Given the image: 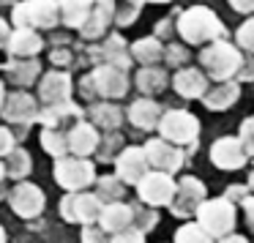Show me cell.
I'll return each instance as SVG.
<instances>
[{
  "mask_svg": "<svg viewBox=\"0 0 254 243\" xmlns=\"http://www.w3.org/2000/svg\"><path fill=\"white\" fill-rule=\"evenodd\" d=\"M175 30L186 44H194V47H205L216 39H224V33H227L219 14L208 6H191L186 11H181Z\"/></svg>",
  "mask_w": 254,
  "mask_h": 243,
  "instance_id": "1",
  "label": "cell"
},
{
  "mask_svg": "<svg viewBox=\"0 0 254 243\" xmlns=\"http://www.w3.org/2000/svg\"><path fill=\"white\" fill-rule=\"evenodd\" d=\"M241 99V82L238 79H219V82L202 93V104L208 107L210 112H227L230 107L238 104Z\"/></svg>",
  "mask_w": 254,
  "mask_h": 243,
  "instance_id": "12",
  "label": "cell"
},
{
  "mask_svg": "<svg viewBox=\"0 0 254 243\" xmlns=\"http://www.w3.org/2000/svg\"><path fill=\"white\" fill-rule=\"evenodd\" d=\"M96 197H107L110 199V202H115V199H121L123 197V181L121 178H101L99 181V194H96Z\"/></svg>",
  "mask_w": 254,
  "mask_h": 243,
  "instance_id": "33",
  "label": "cell"
},
{
  "mask_svg": "<svg viewBox=\"0 0 254 243\" xmlns=\"http://www.w3.org/2000/svg\"><path fill=\"white\" fill-rule=\"evenodd\" d=\"M6 39H8V25H6V19L0 17V47H6Z\"/></svg>",
  "mask_w": 254,
  "mask_h": 243,
  "instance_id": "46",
  "label": "cell"
},
{
  "mask_svg": "<svg viewBox=\"0 0 254 243\" xmlns=\"http://www.w3.org/2000/svg\"><path fill=\"white\" fill-rule=\"evenodd\" d=\"M0 104H3V85H0Z\"/></svg>",
  "mask_w": 254,
  "mask_h": 243,
  "instance_id": "50",
  "label": "cell"
},
{
  "mask_svg": "<svg viewBox=\"0 0 254 243\" xmlns=\"http://www.w3.org/2000/svg\"><path fill=\"white\" fill-rule=\"evenodd\" d=\"M249 194H252V191H249V186H246V183H232V186H227L224 197L230 199L232 205H241L243 199L249 197Z\"/></svg>",
  "mask_w": 254,
  "mask_h": 243,
  "instance_id": "40",
  "label": "cell"
},
{
  "mask_svg": "<svg viewBox=\"0 0 254 243\" xmlns=\"http://www.w3.org/2000/svg\"><path fill=\"white\" fill-rule=\"evenodd\" d=\"M194 219L208 235L221 238L227 232H235L238 205H232L227 197H205L194 210Z\"/></svg>",
  "mask_w": 254,
  "mask_h": 243,
  "instance_id": "3",
  "label": "cell"
},
{
  "mask_svg": "<svg viewBox=\"0 0 254 243\" xmlns=\"http://www.w3.org/2000/svg\"><path fill=\"white\" fill-rule=\"evenodd\" d=\"M134 221H137V230L148 232V230H153V227L159 224V213H156L153 208H148V210H134Z\"/></svg>",
  "mask_w": 254,
  "mask_h": 243,
  "instance_id": "38",
  "label": "cell"
},
{
  "mask_svg": "<svg viewBox=\"0 0 254 243\" xmlns=\"http://www.w3.org/2000/svg\"><path fill=\"white\" fill-rule=\"evenodd\" d=\"M6 50L11 52L14 58H30V55H36V52L41 50V39H39V33L30 30V28H17L11 36H8Z\"/></svg>",
  "mask_w": 254,
  "mask_h": 243,
  "instance_id": "19",
  "label": "cell"
},
{
  "mask_svg": "<svg viewBox=\"0 0 254 243\" xmlns=\"http://www.w3.org/2000/svg\"><path fill=\"white\" fill-rule=\"evenodd\" d=\"M41 142H44L47 153H52V156H63L68 150V137L61 134L58 128H47L44 137H41Z\"/></svg>",
  "mask_w": 254,
  "mask_h": 243,
  "instance_id": "31",
  "label": "cell"
},
{
  "mask_svg": "<svg viewBox=\"0 0 254 243\" xmlns=\"http://www.w3.org/2000/svg\"><path fill=\"white\" fill-rule=\"evenodd\" d=\"M93 118H96V126H104V128H110V131H115L123 121L121 110H118L115 104H96Z\"/></svg>",
  "mask_w": 254,
  "mask_h": 243,
  "instance_id": "30",
  "label": "cell"
},
{
  "mask_svg": "<svg viewBox=\"0 0 254 243\" xmlns=\"http://www.w3.org/2000/svg\"><path fill=\"white\" fill-rule=\"evenodd\" d=\"M3 115L11 123H30L36 118V101L28 93H14V96H8L6 107H3Z\"/></svg>",
  "mask_w": 254,
  "mask_h": 243,
  "instance_id": "20",
  "label": "cell"
},
{
  "mask_svg": "<svg viewBox=\"0 0 254 243\" xmlns=\"http://www.w3.org/2000/svg\"><path fill=\"white\" fill-rule=\"evenodd\" d=\"M175 243H216V238L208 235V232H205L197 221H189V224L178 227Z\"/></svg>",
  "mask_w": 254,
  "mask_h": 243,
  "instance_id": "29",
  "label": "cell"
},
{
  "mask_svg": "<svg viewBox=\"0 0 254 243\" xmlns=\"http://www.w3.org/2000/svg\"><path fill=\"white\" fill-rule=\"evenodd\" d=\"M8 202H11L14 213H19V216H36L41 208H44V194H41L36 186H30V183H19V186L11 191Z\"/></svg>",
  "mask_w": 254,
  "mask_h": 243,
  "instance_id": "16",
  "label": "cell"
},
{
  "mask_svg": "<svg viewBox=\"0 0 254 243\" xmlns=\"http://www.w3.org/2000/svg\"><path fill=\"white\" fill-rule=\"evenodd\" d=\"M71 93V82H68L66 74H50L41 82V99L50 101V104H63Z\"/></svg>",
  "mask_w": 254,
  "mask_h": 243,
  "instance_id": "24",
  "label": "cell"
},
{
  "mask_svg": "<svg viewBox=\"0 0 254 243\" xmlns=\"http://www.w3.org/2000/svg\"><path fill=\"white\" fill-rule=\"evenodd\" d=\"M205 197H208L205 183L194 175H186V178H181V181H175V194H172L167 208H170V213L178 216V219H191L197 205L202 202Z\"/></svg>",
  "mask_w": 254,
  "mask_h": 243,
  "instance_id": "5",
  "label": "cell"
},
{
  "mask_svg": "<svg viewBox=\"0 0 254 243\" xmlns=\"http://www.w3.org/2000/svg\"><path fill=\"white\" fill-rule=\"evenodd\" d=\"M161 61H167L170 66H175V68H183L191 58H189V50L186 47H181V44H170V47H164V58Z\"/></svg>",
  "mask_w": 254,
  "mask_h": 243,
  "instance_id": "35",
  "label": "cell"
},
{
  "mask_svg": "<svg viewBox=\"0 0 254 243\" xmlns=\"http://www.w3.org/2000/svg\"><path fill=\"white\" fill-rule=\"evenodd\" d=\"M241 63H243V52L224 39L210 41L199 52V66H202V71L213 82H219V79H235Z\"/></svg>",
  "mask_w": 254,
  "mask_h": 243,
  "instance_id": "2",
  "label": "cell"
},
{
  "mask_svg": "<svg viewBox=\"0 0 254 243\" xmlns=\"http://www.w3.org/2000/svg\"><path fill=\"white\" fill-rule=\"evenodd\" d=\"M137 191L139 199L150 208H161V205H170L172 194H175V181H172L170 172H161V170H148L137 183Z\"/></svg>",
  "mask_w": 254,
  "mask_h": 243,
  "instance_id": "7",
  "label": "cell"
},
{
  "mask_svg": "<svg viewBox=\"0 0 254 243\" xmlns=\"http://www.w3.org/2000/svg\"><path fill=\"white\" fill-rule=\"evenodd\" d=\"M3 241H6V238H3V227H0V243H3Z\"/></svg>",
  "mask_w": 254,
  "mask_h": 243,
  "instance_id": "51",
  "label": "cell"
},
{
  "mask_svg": "<svg viewBox=\"0 0 254 243\" xmlns=\"http://www.w3.org/2000/svg\"><path fill=\"white\" fill-rule=\"evenodd\" d=\"M238 139H241V145H243V150H246L249 159H254V115H252V118H246V121L241 123Z\"/></svg>",
  "mask_w": 254,
  "mask_h": 243,
  "instance_id": "36",
  "label": "cell"
},
{
  "mask_svg": "<svg viewBox=\"0 0 254 243\" xmlns=\"http://www.w3.org/2000/svg\"><path fill=\"white\" fill-rule=\"evenodd\" d=\"M230 8L238 14H254V0H230Z\"/></svg>",
  "mask_w": 254,
  "mask_h": 243,
  "instance_id": "43",
  "label": "cell"
},
{
  "mask_svg": "<svg viewBox=\"0 0 254 243\" xmlns=\"http://www.w3.org/2000/svg\"><path fill=\"white\" fill-rule=\"evenodd\" d=\"M161 137L170 139L175 145H194L199 137V121L186 110H170V112H161L159 118V126Z\"/></svg>",
  "mask_w": 254,
  "mask_h": 243,
  "instance_id": "4",
  "label": "cell"
},
{
  "mask_svg": "<svg viewBox=\"0 0 254 243\" xmlns=\"http://www.w3.org/2000/svg\"><path fill=\"white\" fill-rule=\"evenodd\" d=\"M115 167H118V178H121L123 183H137L139 178L150 170V164H148V159H145V150L142 148H126V150H121Z\"/></svg>",
  "mask_w": 254,
  "mask_h": 243,
  "instance_id": "15",
  "label": "cell"
},
{
  "mask_svg": "<svg viewBox=\"0 0 254 243\" xmlns=\"http://www.w3.org/2000/svg\"><path fill=\"white\" fill-rule=\"evenodd\" d=\"M208 85H210L208 74H205L202 68H194V66L178 68V74L172 77V88H175V93L183 96V99H202Z\"/></svg>",
  "mask_w": 254,
  "mask_h": 243,
  "instance_id": "13",
  "label": "cell"
},
{
  "mask_svg": "<svg viewBox=\"0 0 254 243\" xmlns=\"http://www.w3.org/2000/svg\"><path fill=\"white\" fill-rule=\"evenodd\" d=\"M63 216H66L68 221H85V224H90V221L99 219L101 213V199L96 197V194H82V191H71L66 199H63Z\"/></svg>",
  "mask_w": 254,
  "mask_h": 243,
  "instance_id": "10",
  "label": "cell"
},
{
  "mask_svg": "<svg viewBox=\"0 0 254 243\" xmlns=\"http://www.w3.org/2000/svg\"><path fill=\"white\" fill-rule=\"evenodd\" d=\"M66 137H68V150H74V153H79V156L93 153L96 145H99L96 126H88V123H79V126H74L71 131L66 134Z\"/></svg>",
  "mask_w": 254,
  "mask_h": 243,
  "instance_id": "21",
  "label": "cell"
},
{
  "mask_svg": "<svg viewBox=\"0 0 254 243\" xmlns=\"http://www.w3.org/2000/svg\"><path fill=\"white\" fill-rule=\"evenodd\" d=\"M82 243H110V238H107L104 230H93V227H88V230H85Z\"/></svg>",
  "mask_w": 254,
  "mask_h": 243,
  "instance_id": "42",
  "label": "cell"
},
{
  "mask_svg": "<svg viewBox=\"0 0 254 243\" xmlns=\"http://www.w3.org/2000/svg\"><path fill=\"white\" fill-rule=\"evenodd\" d=\"M110 243H145V232L137 230V227H126V230L112 232Z\"/></svg>",
  "mask_w": 254,
  "mask_h": 243,
  "instance_id": "37",
  "label": "cell"
},
{
  "mask_svg": "<svg viewBox=\"0 0 254 243\" xmlns=\"http://www.w3.org/2000/svg\"><path fill=\"white\" fill-rule=\"evenodd\" d=\"M145 159H148V164L153 167V170H161V172H178L183 167V150L178 148L175 142H170V139L159 137V139H150V142H145Z\"/></svg>",
  "mask_w": 254,
  "mask_h": 243,
  "instance_id": "8",
  "label": "cell"
},
{
  "mask_svg": "<svg viewBox=\"0 0 254 243\" xmlns=\"http://www.w3.org/2000/svg\"><path fill=\"white\" fill-rule=\"evenodd\" d=\"M11 145H14L11 131H8V128H0V153H8V150H11Z\"/></svg>",
  "mask_w": 254,
  "mask_h": 243,
  "instance_id": "44",
  "label": "cell"
},
{
  "mask_svg": "<svg viewBox=\"0 0 254 243\" xmlns=\"http://www.w3.org/2000/svg\"><path fill=\"white\" fill-rule=\"evenodd\" d=\"M139 8H142V0H115L112 17H115V22L121 28H126V25H131L139 17Z\"/></svg>",
  "mask_w": 254,
  "mask_h": 243,
  "instance_id": "28",
  "label": "cell"
},
{
  "mask_svg": "<svg viewBox=\"0 0 254 243\" xmlns=\"http://www.w3.org/2000/svg\"><path fill=\"white\" fill-rule=\"evenodd\" d=\"M30 170V156L25 150H8V164H6V172L14 178H22L25 172Z\"/></svg>",
  "mask_w": 254,
  "mask_h": 243,
  "instance_id": "32",
  "label": "cell"
},
{
  "mask_svg": "<svg viewBox=\"0 0 254 243\" xmlns=\"http://www.w3.org/2000/svg\"><path fill=\"white\" fill-rule=\"evenodd\" d=\"M90 8H93L90 0H61V3H58V11H61L63 22H66L68 28H79V25L85 22Z\"/></svg>",
  "mask_w": 254,
  "mask_h": 243,
  "instance_id": "25",
  "label": "cell"
},
{
  "mask_svg": "<svg viewBox=\"0 0 254 243\" xmlns=\"http://www.w3.org/2000/svg\"><path fill=\"white\" fill-rule=\"evenodd\" d=\"M246 186H249V191L254 194V167L249 170V178H246Z\"/></svg>",
  "mask_w": 254,
  "mask_h": 243,
  "instance_id": "47",
  "label": "cell"
},
{
  "mask_svg": "<svg viewBox=\"0 0 254 243\" xmlns=\"http://www.w3.org/2000/svg\"><path fill=\"white\" fill-rule=\"evenodd\" d=\"M235 79L238 82H254V52L243 55V63H241V68H238Z\"/></svg>",
  "mask_w": 254,
  "mask_h": 243,
  "instance_id": "39",
  "label": "cell"
},
{
  "mask_svg": "<svg viewBox=\"0 0 254 243\" xmlns=\"http://www.w3.org/2000/svg\"><path fill=\"white\" fill-rule=\"evenodd\" d=\"M159 118H161V107L156 104L150 96L148 99H137L128 107V121L137 128H142V131H150V128L159 126Z\"/></svg>",
  "mask_w": 254,
  "mask_h": 243,
  "instance_id": "17",
  "label": "cell"
},
{
  "mask_svg": "<svg viewBox=\"0 0 254 243\" xmlns=\"http://www.w3.org/2000/svg\"><path fill=\"white\" fill-rule=\"evenodd\" d=\"M235 41H238L235 47H238L241 52H254V17H249L246 22L238 28Z\"/></svg>",
  "mask_w": 254,
  "mask_h": 243,
  "instance_id": "34",
  "label": "cell"
},
{
  "mask_svg": "<svg viewBox=\"0 0 254 243\" xmlns=\"http://www.w3.org/2000/svg\"><path fill=\"white\" fill-rule=\"evenodd\" d=\"M216 243H249L243 235H235V232H227V235L216 238Z\"/></svg>",
  "mask_w": 254,
  "mask_h": 243,
  "instance_id": "45",
  "label": "cell"
},
{
  "mask_svg": "<svg viewBox=\"0 0 254 243\" xmlns=\"http://www.w3.org/2000/svg\"><path fill=\"white\" fill-rule=\"evenodd\" d=\"M148 3H172V0H148Z\"/></svg>",
  "mask_w": 254,
  "mask_h": 243,
  "instance_id": "48",
  "label": "cell"
},
{
  "mask_svg": "<svg viewBox=\"0 0 254 243\" xmlns=\"http://www.w3.org/2000/svg\"><path fill=\"white\" fill-rule=\"evenodd\" d=\"M58 0H25L14 6V22L19 28H52L58 22Z\"/></svg>",
  "mask_w": 254,
  "mask_h": 243,
  "instance_id": "6",
  "label": "cell"
},
{
  "mask_svg": "<svg viewBox=\"0 0 254 243\" xmlns=\"http://www.w3.org/2000/svg\"><path fill=\"white\" fill-rule=\"evenodd\" d=\"M90 82L96 85V93L107 96V99H121V96L128 90L126 71H123V68H115V66L96 68V74L90 77Z\"/></svg>",
  "mask_w": 254,
  "mask_h": 243,
  "instance_id": "14",
  "label": "cell"
},
{
  "mask_svg": "<svg viewBox=\"0 0 254 243\" xmlns=\"http://www.w3.org/2000/svg\"><path fill=\"white\" fill-rule=\"evenodd\" d=\"M167 82H170V77H167V71L159 66H142L137 74V88L142 90L145 96L161 93V90L167 88Z\"/></svg>",
  "mask_w": 254,
  "mask_h": 243,
  "instance_id": "23",
  "label": "cell"
},
{
  "mask_svg": "<svg viewBox=\"0 0 254 243\" xmlns=\"http://www.w3.org/2000/svg\"><path fill=\"white\" fill-rule=\"evenodd\" d=\"M104 61H107V66L123 68V71L128 68L131 58H128V50H126V44L121 41V36H112V39H107V44H104Z\"/></svg>",
  "mask_w": 254,
  "mask_h": 243,
  "instance_id": "26",
  "label": "cell"
},
{
  "mask_svg": "<svg viewBox=\"0 0 254 243\" xmlns=\"http://www.w3.org/2000/svg\"><path fill=\"white\" fill-rule=\"evenodd\" d=\"M99 221H101V230L104 232L126 230V227H131V221H134V208H128V205H123V202L115 199V202H110L107 208H101Z\"/></svg>",
  "mask_w": 254,
  "mask_h": 243,
  "instance_id": "18",
  "label": "cell"
},
{
  "mask_svg": "<svg viewBox=\"0 0 254 243\" xmlns=\"http://www.w3.org/2000/svg\"><path fill=\"white\" fill-rule=\"evenodd\" d=\"M39 74V63L36 61H22V58H14L8 63V79L17 85H30L33 77Z\"/></svg>",
  "mask_w": 254,
  "mask_h": 243,
  "instance_id": "27",
  "label": "cell"
},
{
  "mask_svg": "<svg viewBox=\"0 0 254 243\" xmlns=\"http://www.w3.org/2000/svg\"><path fill=\"white\" fill-rule=\"evenodd\" d=\"M3 175H6V167H3V164H0V178H3Z\"/></svg>",
  "mask_w": 254,
  "mask_h": 243,
  "instance_id": "49",
  "label": "cell"
},
{
  "mask_svg": "<svg viewBox=\"0 0 254 243\" xmlns=\"http://www.w3.org/2000/svg\"><path fill=\"white\" fill-rule=\"evenodd\" d=\"M210 161H213L216 170L235 172V170H243L249 164V156H246V150H243L238 137H219L210 145Z\"/></svg>",
  "mask_w": 254,
  "mask_h": 243,
  "instance_id": "9",
  "label": "cell"
},
{
  "mask_svg": "<svg viewBox=\"0 0 254 243\" xmlns=\"http://www.w3.org/2000/svg\"><path fill=\"white\" fill-rule=\"evenodd\" d=\"M58 183L66 188H71V191H77V188L88 186V183H93L96 172H93V164L90 161H77V159H61L58 161Z\"/></svg>",
  "mask_w": 254,
  "mask_h": 243,
  "instance_id": "11",
  "label": "cell"
},
{
  "mask_svg": "<svg viewBox=\"0 0 254 243\" xmlns=\"http://www.w3.org/2000/svg\"><path fill=\"white\" fill-rule=\"evenodd\" d=\"M241 208H243V219H246L249 230L254 232V194H249V197L243 199V202H241Z\"/></svg>",
  "mask_w": 254,
  "mask_h": 243,
  "instance_id": "41",
  "label": "cell"
},
{
  "mask_svg": "<svg viewBox=\"0 0 254 243\" xmlns=\"http://www.w3.org/2000/svg\"><path fill=\"white\" fill-rule=\"evenodd\" d=\"M131 58L142 66H156L164 58V44L159 41V36H148L131 44Z\"/></svg>",
  "mask_w": 254,
  "mask_h": 243,
  "instance_id": "22",
  "label": "cell"
}]
</instances>
